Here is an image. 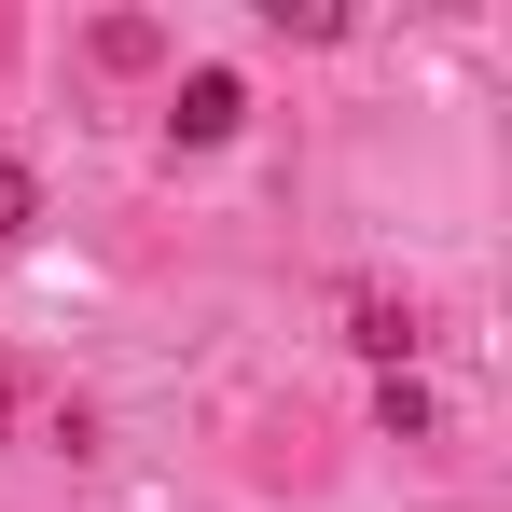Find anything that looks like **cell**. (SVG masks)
<instances>
[{
	"label": "cell",
	"instance_id": "cell-1",
	"mask_svg": "<svg viewBox=\"0 0 512 512\" xmlns=\"http://www.w3.org/2000/svg\"><path fill=\"white\" fill-rule=\"evenodd\" d=\"M236 125H250V84H236V70H180V97H167V139H180V153H222Z\"/></svg>",
	"mask_w": 512,
	"mask_h": 512
},
{
	"label": "cell",
	"instance_id": "cell-2",
	"mask_svg": "<svg viewBox=\"0 0 512 512\" xmlns=\"http://www.w3.org/2000/svg\"><path fill=\"white\" fill-rule=\"evenodd\" d=\"M346 346H360V360H388V374H416V305H402V291H360V319H346Z\"/></svg>",
	"mask_w": 512,
	"mask_h": 512
},
{
	"label": "cell",
	"instance_id": "cell-3",
	"mask_svg": "<svg viewBox=\"0 0 512 512\" xmlns=\"http://www.w3.org/2000/svg\"><path fill=\"white\" fill-rule=\"evenodd\" d=\"M374 429H388V443H429V429H443V402H429L416 374H388V388H374Z\"/></svg>",
	"mask_w": 512,
	"mask_h": 512
},
{
	"label": "cell",
	"instance_id": "cell-4",
	"mask_svg": "<svg viewBox=\"0 0 512 512\" xmlns=\"http://www.w3.org/2000/svg\"><path fill=\"white\" fill-rule=\"evenodd\" d=\"M153 56H167L153 14H97V70H153Z\"/></svg>",
	"mask_w": 512,
	"mask_h": 512
},
{
	"label": "cell",
	"instance_id": "cell-5",
	"mask_svg": "<svg viewBox=\"0 0 512 512\" xmlns=\"http://www.w3.org/2000/svg\"><path fill=\"white\" fill-rule=\"evenodd\" d=\"M28 222H42V180H28L14 153H0V236H28Z\"/></svg>",
	"mask_w": 512,
	"mask_h": 512
},
{
	"label": "cell",
	"instance_id": "cell-6",
	"mask_svg": "<svg viewBox=\"0 0 512 512\" xmlns=\"http://www.w3.org/2000/svg\"><path fill=\"white\" fill-rule=\"evenodd\" d=\"M0 429H14V388H0Z\"/></svg>",
	"mask_w": 512,
	"mask_h": 512
}]
</instances>
